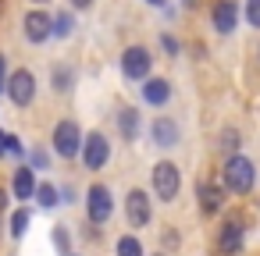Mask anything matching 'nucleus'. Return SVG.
Returning <instances> with one entry per match:
<instances>
[{
    "instance_id": "obj_2",
    "label": "nucleus",
    "mask_w": 260,
    "mask_h": 256,
    "mask_svg": "<svg viewBox=\"0 0 260 256\" xmlns=\"http://www.w3.org/2000/svg\"><path fill=\"white\" fill-rule=\"evenodd\" d=\"M150 189H153V196L160 203H175L178 192H182V171H178V164L157 160L153 171H150Z\"/></svg>"
},
{
    "instance_id": "obj_4",
    "label": "nucleus",
    "mask_w": 260,
    "mask_h": 256,
    "mask_svg": "<svg viewBox=\"0 0 260 256\" xmlns=\"http://www.w3.org/2000/svg\"><path fill=\"white\" fill-rule=\"evenodd\" d=\"M36 75L29 71V68H15V71H8V82H4V93H8V100L15 103V107H29L32 100H36Z\"/></svg>"
},
{
    "instance_id": "obj_7",
    "label": "nucleus",
    "mask_w": 260,
    "mask_h": 256,
    "mask_svg": "<svg viewBox=\"0 0 260 256\" xmlns=\"http://www.w3.org/2000/svg\"><path fill=\"white\" fill-rule=\"evenodd\" d=\"M150 71H153V54L146 47H125V54H121V75L128 82H143Z\"/></svg>"
},
{
    "instance_id": "obj_13",
    "label": "nucleus",
    "mask_w": 260,
    "mask_h": 256,
    "mask_svg": "<svg viewBox=\"0 0 260 256\" xmlns=\"http://www.w3.org/2000/svg\"><path fill=\"white\" fill-rule=\"evenodd\" d=\"M139 96H143L146 107H164L171 100V82L160 79V75H146L143 86H139Z\"/></svg>"
},
{
    "instance_id": "obj_3",
    "label": "nucleus",
    "mask_w": 260,
    "mask_h": 256,
    "mask_svg": "<svg viewBox=\"0 0 260 256\" xmlns=\"http://www.w3.org/2000/svg\"><path fill=\"white\" fill-rule=\"evenodd\" d=\"M79 146H82V128H79V121H72V118L57 121V125H54V135H50V150H54L61 160H75V157H79Z\"/></svg>"
},
{
    "instance_id": "obj_21",
    "label": "nucleus",
    "mask_w": 260,
    "mask_h": 256,
    "mask_svg": "<svg viewBox=\"0 0 260 256\" xmlns=\"http://www.w3.org/2000/svg\"><path fill=\"white\" fill-rule=\"evenodd\" d=\"M114 256H146V249L136 235H121L118 245H114Z\"/></svg>"
},
{
    "instance_id": "obj_22",
    "label": "nucleus",
    "mask_w": 260,
    "mask_h": 256,
    "mask_svg": "<svg viewBox=\"0 0 260 256\" xmlns=\"http://www.w3.org/2000/svg\"><path fill=\"white\" fill-rule=\"evenodd\" d=\"M25 157H29V167H32V171H47V167H50V153L40 150V146H36V150H25Z\"/></svg>"
},
{
    "instance_id": "obj_8",
    "label": "nucleus",
    "mask_w": 260,
    "mask_h": 256,
    "mask_svg": "<svg viewBox=\"0 0 260 256\" xmlns=\"http://www.w3.org/2000/svg\"><path fill=\"white\" fill-rule=\"evenodd\" d=\"M125 221H128V228H146L153 221V199L146 189H132L125 196Z\"/></svg>"
},
{
    "instance_id": "obj_11",
    "label": "nucleus",
    "mask_w": 260,
    "mask_h": 256,
    "mask_svg": "<svg viewBox=\"0 0 260 256\" xmlns=\"http://www.w3.org/2000/svg\"><path fill=\"white\" fill-rule=\"evenodd\" d=\"M210 25L221 36H232L239 29V0H217L210 8Z\"/></svg>"
},
{
    "instance_id": "obj_18",
    "label": "nucleus",
    "mask_w": 260,
    "mask_h": 256,
    "mask_svg": "<svg viewBox=\"0 0 260 256\" xmlns=\"http://www.w3.org/2000/svg\"><path fill=\"white\" fill-rule=\"evenodd\" d=\"M221 203H224V192L217 189V185H200V210L203 213H217L221 210Z\"/></svg>"
},
{
    "instance_id": "obj_17",
    "label": "nucleus",
    "mask_w": 260,
    "mask_h": 256,
    "mask_svg": "<svg viewBox=\"0 0 260 256\" xmlns=\"http://www.w3.org/2000/svg\"><path fill=\"white\" fill-rule=\"evenodd\" d=\"M72 32H75V15H72V11L50 15V40H68Z\"/></svg>"
},
{
    "instance_id": "obj_14",
    "label": "nucleus",
    "mask_w": 260,
    "mask_h": 256,
    "mask_svg": "<svg viewBox=\"0 0 260 256\" xmlns=\"http://www.w3.org/2000/svg\"><path fill=\"white\" fill-rule=\"evenodd\" d=\"M32 192H36V171H32L29 164H18V171H15V178H11V196H15L18 203H29Z\"/></svg>"
},
{
    "instance_id": "obj_23",
    "label": "nucleus",
    "mask_w": 260,
    "mask_h": 256,
    "mask_svg": "<svg viewBox=\"0 0 260 256\" xmlns=\"http://www.w3.org/2000/svg\"><path fill=\"white\" fill-rule=\"evenodd\" d=\"M239 142H242V139H239V132H235V128H224V132H221V150H224L228 157H232V153H239Z\"/></svg>"
},
{
    "instance_id": "obj_6",
    "label": "nucleus",
    "mask_w": 260,
    "mask_h": 256,
    "mask_svg": "<svg viewBox=\"0 0 260 256\" xmlns=\"http://www.w3.org/2000/svg\"><path fill=\"white\" fill-rule=\"evenodd\" d=\"M79 157H82L86 171H100V167H107V160H111V139H107L104 132H89V135H82Z\"/></svg>"
},
{
    "instance_id": "obj_30",
    "label": "nucleus",
    "mask_w": 260,
    "mask_h": 256,
    "mask_svg": "<svg viewBox=\"0 0 260 256\" xmlns=\"http://www.w3.org/2000/svg\"><path fill=\"white\" fill-rule=\"evenodd\" d=\"M61 192V203H75V189L72 185H64V189H57Z\"/></svg>"
},
{
    "instance_id": "obj_27",
    "label": "nucleus",
    "mask_w": 260,
    "mask_h": 256,
    "mask_svg": "<svg viewBox=\"0 0 260 256\" xmlns=\"http://www.w3.org/2000/svg\"><path fill=\"white\" fill-rule=\"evenodd\" d=\"M54 242H57V249H61V252H68V238H64V228H54Z\"/></svg>"
},
{
    "instance_id": "obj_34",
    "label": "nucleus",
    "mask_w": 260,
    "mask_h": 256,
    "mask_svg": "<svg viewBox=\"0 0 260 256\" xmlns=\"http://www.w3.org/2000/svg\"><path fill=\"white\" fill-rule=\"evenodd\" d=\"M150 4H153V8H160V4H164V0H150Z\"/></svg>"
},
{
    "instance_id": "obj_19",
    "label": "nucleus",
    "mask_w": 260,
    "mask_h": 256,
    "mask_svg": "<svg viewBox=\"0 0 260 256\" xmlns=\"http://www.w3.org/2000/svg\"><path fill=\"white\" fill-rule=\"evenodd\" d=\"M50 86H54V93H72V86H75V71H72L68 64H54V71H50Z\"/></svg>"
},
{
    "instance_id": "obj_20",
    "label": "nucleus",
    "mask_w": 260,
    "mask_h": 256,
    "mask_svg": "<svg viewBox=\"0 0 260 256\" xmlns=\"http://www.w3.org/2000/svg\"><path fill=\"white\" fill-rule=\"evenodd\" d=\"M29 224H32V210L22 203L15 213H11V238H25V231H29Z\"/></svg>"
},
{
    "instance_id": "obj_26",
    "label": "nucleus",
    "mask_w": 260,
    "mask_h": 256,
    "mask_svg": "<svg viewBox=\"0 0 260 256\" xmlns=\"http://www.w3.org/2000/svg\"><path fill=\"white\" fill-rule=\"evenodd\" d=\"M160 47L168 50V57H178V54H182V47H178V40H175L171 32H164V36H160Z\"/></svg>"
},
{
    "instance_id": "obj_25",
    "label": "nucleus",
    "mask_w": 260,
    "mask_h": 256,
    "mask_svg": "<svg viewBox=\"0 0 260 256\" xmlns=\"http://www.w3.org/2000/svg\"><path fill=\"white\" fill-rule=\"evenodd\" d=\"M242 18H246L253 29H260V0H246V8H242Z\"/></svg>"
},
{
    "instance_id": "obj_5",
    "label": "nucleus",
    "mask_w": 260,
    "mask_h": 256,
    "mask_svg": "<svg viewBox=\"0 0 260 256\" xmlns=\"http://www.w3.org/2000/svg\"><path fill=\"white\" fill-rule=\"evenodd\" d=\"M111 213H114V196H111V189L107 185H100V181H93L89 189H86V217H89V224H107L111 221Z\"/></svg>"
},
{
    "instance_id": "obj_24",
    "label": "nucleus",
    "mask_w": 260,
    "mask_h": 256,
    "mask_svg": "<svg viewBox=\"0 0 260 256\" xmlns=\"http://www.w3.org/2000/svg\"><path fill=\"white\" fill-rule=\"evenodd\" d=\"M8 153L22 160V157H25V142H22L18 135H8V132H4V157H8Z\"/></svg>"
},
{
    "instance_id": "obj_16",
    "label": "nucleus",
    "mask_w": 260,
    "mask_h": 256,
    "mask_svg": "<svg viewBox=\"0 0 260 256\" xmlns=\"http://www.w3.org/2000/svg\"><path fill=\"white\" fill-rule=\"evenodd\" d=\"M32 199L40 203V210H57V206H61V192H57V185H54V181H36Z\"/></svg>"
},
{
    "instance_id": "obj_33",
    "label": "nucleus",
    "mask_w": 260,
    "mask_h": 256,
    "mask_svg": "<svg viewBox=\"0 0 260 256\" xmlns=\"http://www.w3.org/2000/svg\"><path fill=\"white\" fill-rule=\"evenodd\" d=\"M0 157H4V132H0Z\"/></svg>"
},
{
    "instance_id": "obj_36",
    "label": "nucleus",
    "mask_w": 260,
    "mask_h": 256,
    "mask_svg": "<svg viewBox=\"0 0 260 256\" xmlns=\"http://www.w3.org/2000/svg\"><path fill=\"white\" fill-rule=\"evenodd\" d=\"M153 256H164V252H153Z\"/></svg>"
},
{
    "instance_id": "obj_1",
    "label": "nucleus",
    "mask_w": 260,
    "mask_h": 256,
    "mask_svg": "<svg viewBox=\"0 0 260 256\" xmlns=\"http://www.w3.org/2000/svg\"><path fill=\"white\" fill-rule=\"evenodd\" d=\"M221 185H224L232 196L253 192V185H256V167H253V160L242 157V153H232V157L224 160V167H221Z\"/></svg>"
},
{
    "instance_id": "obj_32",
    "label": "nucleus",
    "mask_w": 260,
    "mask_h": 256,
    "mask_svg": "<svg viewBox=\"0 0 260 256\" xmlns=\"http://www.w3.org/2000/svg\"><path fill=\"white\" fill-rule=\"evenodd\" d=\"M32 4H36V8H47V4H50V0H32Z\"/></svg>"
},
{
    "instance_id": "obj_28",
    "label": "nucleus",
    "mask_w": 260,
    "mask_h": 256,
    "mask_svg": "<svg viewBox=\"0 0 260 256\" xmlns=\"http://www.w3.org/2000/svg\"><path fill=\"white\" fill-rule=\"evenodd\" d=\"M4 82H8V57L0 54V93H4Z\"/></svg>"
},
{
    "instance_id": "obj_12",
    "label": "nucleus",
    "mask_w": 260,
    "mask_h": 256,
    "mask_svg": "<svg viewBox=\"0 0 260 256\" xmlns=\"http://www.w3.org/2000/svg\"><path fill=\"white\" fill-rule=\"evenodd\" d=\"M242 242H246V228H242V221H224L221 228H217V252L221 256H239V249H242Z\"/></svg>"
},
{
    "instance_id": "obj_15",
    "label": "nucleus",
    "mask_w": 260,
    "mask_h": 256,
    "mask_svg": "<svg viewBox=\"0 0 260 256\" xmlns=\"http://www.w3.org/2000/svg\"><path fill=\"white\" fill-rule=\"evenodd\" d=\"M118 132H121L125 142H136L139 132H143V114H139L136 107H121V111H118Z\"/></svg>"
},
{
    "instance_id": "obj_10",
    "label": "nucleus",
    "mask_w": 260,
    "mask_h": 256,
    "mask_svg": "<svg viewBox=\"0 0 260 256\" xmlns=\"http://www.w3.org/2000/svg\"><path fill=\"white\" fill-rule=\"evenodd\" d=\"M22 36H25L32 47L47 43V40H50V11H47V8L25 11V18H22Z\"/></svg>"
},
{
    "instance_id": "obj_35",
    "label": "nucleus",
    "mask_w": 260,
    "mask_h": 256,
    "mask_svg": "<svg viewBox=\"0 0 260 256\" xmlns=\"http://www.w3.org/2000/svg\"><path fill=\"white\" fill-rule=\"evenodd\" d=\"M64 256H75V252H64Z\"/></svg>"
},
{
    "instance_id": "obj_9",
    "label": "nucleus",
    "mask_w": 260,
    "mask_h": 256,
    "mask_svg": "<svg viewBox=\"0 0 260 256\" xmlns=\"http://www.w3.org/2000/svg\"><path fill=\"white\" fill-rule=\"evenodd\" d=\"M146 135H150V142H153V146H160V150H171V146H178V142H182V128H178V121H175V118H168V114H157V118L150 121Z\"/></svg>"
},
{
    "instance_id": "obj_29",
    "label": "nucleus",
    "mask_w": 260,
    "mask_h": 256,
    "mask_svg": "<svg viewBox=\"0 0 260 256\" xmlns=\"http://www.w3.org/2000/svg\"><path fill=\"white\" fill-rule=\"evenodd\" d=\"M68 4H72L75 11H89V8L96 4V0H68Z\"/></svg>"
},
{
    "instance_id": "obj_31",
    "label": "nucleus",
    "mask_w": 260,
    "mask_h": 256,
    "mask_svg": "<svg viewBox=\"0 0 260 256\" xmlns=\"http://www.w3.org/2000/svg\"><path fill=\"white\" fill-rule=\"evenodd\" d=\"M4 210H8V192L0 189V217H4Z\"/></svg>"
}]
</instances>
